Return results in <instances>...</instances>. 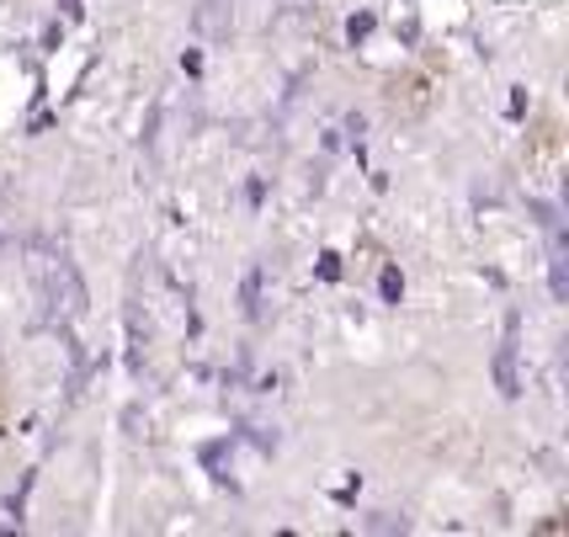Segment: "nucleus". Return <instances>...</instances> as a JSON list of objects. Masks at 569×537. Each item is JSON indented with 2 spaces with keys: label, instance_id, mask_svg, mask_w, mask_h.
Masks as SVG:
<instances>
[{
  "label": "nucleus",
  "instance_id": "1",
  "mask_svg": "<svg viewBox=\"0 0 569 537\" xmlns=\"http://www.w3.org/2000/svg\"><path fill=\"white\" fill-rule=\"evenodd\" d=\"M32 277H38V288H43V304H49L53 319H74L86 309V288H80V277L64 256H49V250H38V261H32Z\"/></svg>",
  "mask_w": 569,
  "mask_h": 537
},
{
  "label": "nucleus",
  "instance_id": "5",
  "mask_svg": "<svg viewBox=\"0 0 569 537\" xmlns=\"http://www.w3.org/2000/svg\"><path fill=\"white\" fill-rule=\"evenodd\" d=\"M347 32H351V43H357V38H368V32H372V17H351Z\"/></svg>",
  "mask_w": 569,
  "mask_h": 537
},
{
  "label": "nucleus",
  "instance_id": "4",
  "mask_svg": "<svg viewBox=\"0 0 569 537\" xmlns=\"http://www.w3.org/2000/svg\"><path fill=\"white\" fill-rule=\"evenodd\" d=\"M320 277H325V282H336V277H341V256H330V250H325V256H320Z\"/></svg>",
  "mask_w": 569,
  "mask_h": 537
},
{
  "label": "nucleus",
  "instance_id": "3",
  "mask_svg": "<svg viewBox=\"0 0 569 537\" xmlns=\"http://www.w3.org/2000/svg\"><path fill=\"white\" fill-rule=\"evenodd\" d=\"M378 294L389 298V304H399V294H405V277H399V271L389 267V271H383V277H378Z\"/></svg>",
  "mask_w": 569,
  "mask_h": 537
},
{
  "label": "nucleus",
  "instance_id": "2",
  "mask_svg": "<svg viewBox=\"0 0 569 537\" xmlns=\"http://www.w3.org/2000/svg\"><path fill=\"white\" fill-rule=\"evenodd\" d=\"M496 384L506 399H517L521 384H517V319L506 325V346H500V357H496Z\"/></svg>",
  "mask_w": 569,
  "mask_h": 537
}]
</instances>
